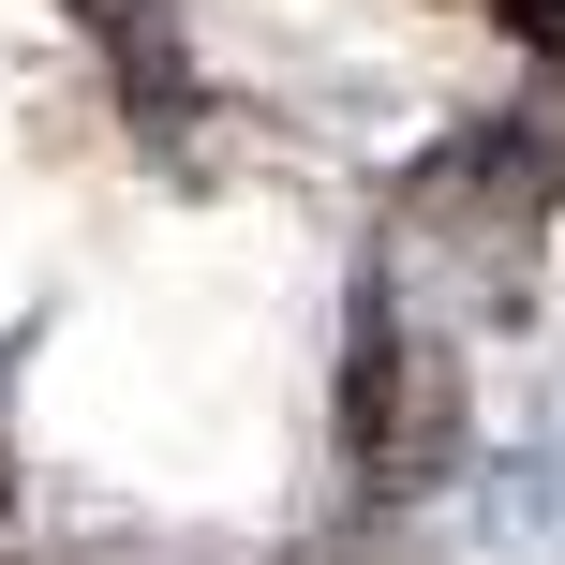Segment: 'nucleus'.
<instances>
[{"mask_svg":"<svg viewBox=\"0 0 565 565\" xmlns=\"http://www.w3.org/2000/svg\"><path fill=\"white\" fill-rule=\"evenodd\" d=\"M328 431H342L358 507H417V491H447V461H461V358L402 312V268L387 254H358V282H342Z\"/></svg>","mask_w":565,"mask_h":565,"instance_id":"nucleus-1","label":"nucleus"},{"mask_svg":"<svg viewBox=\"0 0 565 565\" xmlns=\"http://www.w3.org/2000/svg\"><path fill=\"white\" fill-rule=\"evenodd\" d=\"M402 224H417L431 254H477L491 282H507V268L565 224V149H551V119H461V135H431L417 164H402Z\"/></svg>","mask_w":565,"mask_h":565,"instance_id":"nucleus-2","label":"nucleus"},{"mask_svg":"<svg viewBox=\"0 0 565 565\" xmlns=\"http://www.w3.org/2000/svg\"><path fill=\"white\" fill-rule=\"evenodd\" d=\"M507 15H521V45H536V60H551V89H565V0H507Z\"/></svg>","mask_w":565,"mask_h":565,"instance_id":"nucleus-3","label":"nucleus"},{"mask_svg":"<svg viewBox=\"0 0 565 565\" xmlns=\"http://www.w3.org/2000/svg\"><path fill=\"white\" fill-rule=\"evenodd\" d=\"M0 402H15V358H0Z\"/></svg>","mask_w":565,"mask_h":565,"instance_id":"nucleus-4","label":"nucleus"}]
</instances>
